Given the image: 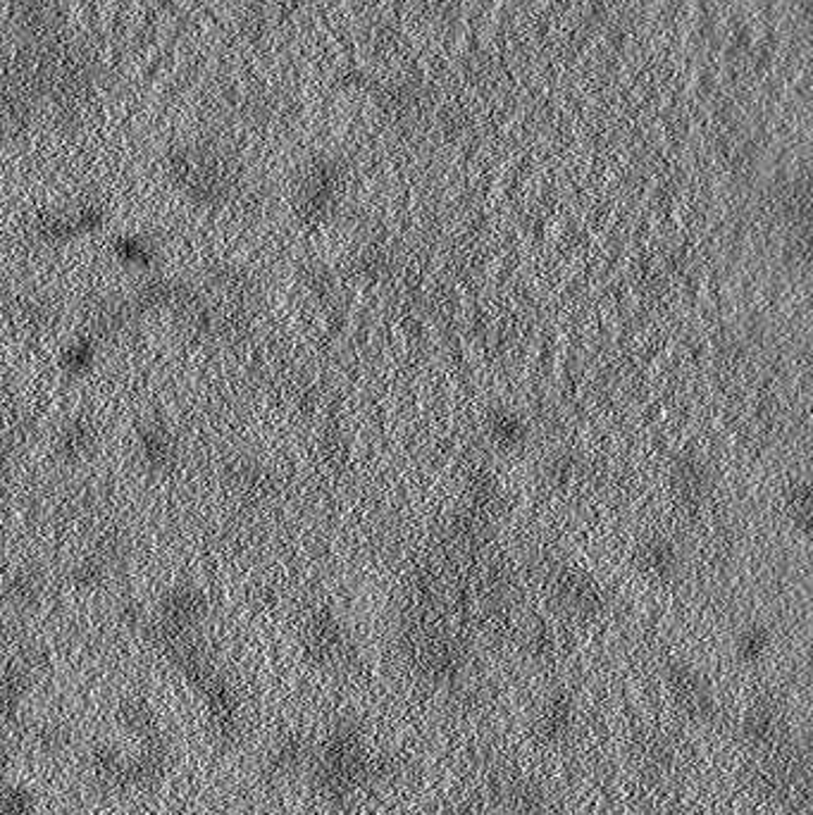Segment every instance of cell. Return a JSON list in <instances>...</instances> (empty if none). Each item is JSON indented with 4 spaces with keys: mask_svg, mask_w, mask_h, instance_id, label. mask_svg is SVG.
<instances>
[{
    "mask_svg": "<svg viewBox=\"0 0 813 815\" xmlns=\"http://www.w3.org/2000/svg\"><path fill=\"white\" fill-rule=\"evenodd\" d=\"M713 484H715L713 468L701 454L685 451L671 463L669 486L677 506H683L687 510L701 508L711 496Z\"/></svg>",
    "mask_w": 813,
    "mask_h": 815,
    "instance_id": "6da1fadb",
    "label": "cell"
},
{
    "mask_svg": "<svg viewBox=\"0 0 813 815\" xmlns=\"http://www.w3.org/2000/svg\"><path fill=\"white\" fill-rule=\"evenodd\" d=\"M554 594L558 603L580 615H594L604 608V589L597 577L582 568H561L554 577Z\"/></svg>",
    "mask_w": 813,
    "mask_h": 815,
    "instance_id": "7a4b0ae2",
    "label": "cell"
},
{
    "mask_svg": "<svg viewBox=\"0 0 813 815\" xmlns=\"http://www.w3.org/2000/svg\"><path fill=\"white\" fill-rule=\"evenodd\" d=\"M339 189L336 167L330 163H315L298 189V211L306 220H322L330 215Z\"/></svg>",
    "mask_w": 813,
    "mask_h": 815,
    "instance_id": "3957f363",
    "label": "cell"
},
{
    "mask_svg": "<svg viewBox=\"0 0 813 815\" xmlns=\"http://www.w3.org/2000/svg\"><path fill=\"white\" fill-rule=\"evenodd\" d=\"M633 563L645 577L653 582H669L679 573L683 553H679L677 544L671 537H665V534H649V537L635 544Z\"/></svg>",
    "mask_w": 813,
    "mask_h": 815,
    "instance_id": "277c9868",
    "label": "cell"
},
{
    "mask_svg": "<svg viewBox=\"0 0 813 815\" xmlns=\"http://www.w3.org/2000/svg\"><path fill=\"white\" fill-rule=\"evenodd\" d=\"M205 613L203 596L193 587H179L163 603V627L173 632H191Z\"/></svg>",
    "mask_w": 813,
    "mask_h": 815,
    "instance_id": "5b68a950",
    "label": "cell"
},
{
    "mask_svg": "<svg viewBox=\"0 0 813 815\" xmlns=\"http://www.w3.org/2000/svg\"><path fill=\"white\" fill-rule=\"evenodd\" d=\"M783 515L806 539L813 527V492L809 477H795L783 492Z\"/></svg>",
    "mask_w": 813,
    "mask_h": 815,
    "instance_id": "8992f818",
    "label": "cell"
},
{
    "mask_svg": "<svg viewBox=\"0 0 813 815\" xmlns=\"http://www.w3.org/2000/svg\"><path fill=\"white\" fill-rule=\"evenodd\" d=\"M487 434L501 451H518L530 436L528 422L516 410H494L487 420Z\"/></svg>",
    "mask_w": 813,
    "mask_h": 815,
    "instance_id": "52a82bcc",
    "label": "cell"
},
{
    "mask_svg": "<svg viewBox=\"0 0 813 815\" xmlns=\"http://www.w3.org/2000/svg\"><path fill=\"white\" fill-rule=\"evenodd\" d=\"M308 644L313 653H318L320 659H334L344 647V632L339 620L332 613L313 615L308 625Z\"/></svg>",
    "mask_w": 813,
    "mask_h": 815,
    "instance_id": "ba28073f",
    "label": "cell"
},
{
    "mask_svg": "<svg viewBox=\"0 0 813 815\" xmlns=\"http://www.w3.org/2000/svg\"><path fill=\"white\" fill-rule=\"evenodd\" d=\"M671 679H673V689L677 699L683 701L685 705H691V709L699 711L703 703L709 701V689L707 685H703V679L697 671H691L689 665L685 663H677L673 665V673H671Z\"/></svg>",
    "mask_w": 813,
    "mask_h": 815,
    "instance_id": "9c48e42d",
    "label": "cell"
},
{
    "mask_svg": "<svg viewBox=\"0 0 813 815\" xmlns=\"http://www.w3.org/2000/svg\"><path fill=\"white\" fill-rule=\"evenodd\" d=\"M141 454L151 466H167L175 458L173 432L163 424H151L141 432Z\"/></svg>",
    "mask_w": 813,
    "mask_h": 815,
    "instance_id": "30bf717a",
    "label": "cell"
},
{
    "mask_svg": "<svg viewBox=\"0 0 813 815\" xmlns=\"http://www.w3.org/2000/svg\"><path fill=\"white\" fill-rule=\"evenodd\" d=\"M3 594L10 603L15 606H31L36 603L41 594V580L34 573H27V570H20V573L10 575L3 584Z\"/></svg>",
    "mask_w": 813,
    "mask_h": 815,
    "instance_id": "8fae6325",
    "label": "cell"
},
{
    "mask_svg": "<svg viewBox=\"0 0 813 815\" xmlns=\"http://www.w3.org/2000/svg\"><path fill=\"white\" fill-rule=\"evenodd\" d=\"M735 647H737V653L742 661H747V663L761 661L771 649V632L766 627H761V625H749V627L739 632Z\"/></svg>",
    "mask_w": 813,
    "mask_h": 815,
    "instance_id": "7c38bea8",
    "label": "cell"
},
{
    "mask_svg": "<svg viewBox=\"0 0 813 815\" xmlns=\"http://www.w3.org/2000/svg\"><path fill=\"white\" fill-rule=\"evenodd\" d=\"M93 442V428L89 422L75 420L60 432V454L65 458H79Z\"/></svg>",
    "mask_w": 813,
    "mask_h": 815,
    "instance_id": "4fadbf2b",
    "label": "cell"
},
{
    "mask_svg": "<svg viewBox=\"0 0 813 815\" xmlns=\"http://www.w3.org/2000/svg\"><path fill=\"white\" fill-rule=\"evenodd\" d=\"M117 253H119V258L131 260V263H149L153 258L151 243L139 239V237L119 239L117 241Z\"/></svg>",
    "mask_w": 813,
    "mask_h": 815,
    "instance_id": "5bb4252c",
    "label": "cell"
},
{
    "mask_svg": "<svg viewBox=\"0 0 813 815\" xmlns=\"http://www.w3.org/2000/svg\"><path fill=\"white\" fill-rule=\"evenodd\" d=\"M719 87H721V72L715 69L711 63H703L699 75H697V95L701 101H711L715 93H719Z\"/></svg>",
    "mask_w": 813,
    "mask_h": 815,
    "instance_id": "9a60e30c",
    "label": "cell"
},
{
    "mask_svg": "<svg viewBox=\"0 0 813 815\" xmlns=\"http://www.w3.org/2000/svg\"><path fill=\"white\" fill-rule=\"evenodd\" d=\"M91 360H93V344H91V342H79V344H75V346H72V348L65 353V358H63L65 368H67V370H75V372H79V370H84V368H89Z\"/></svg>",
    "mask_w": 813,
    "mask_h": 815,
    "instance_id": "2e32d148",
    "label": "cell"
},
{
    "mask_svg": "<svg viewBox=\"0 0 813 815\" xmlns=\"http://www.w3.org/2000/svg\"><path fill=\"white\" fill-rule=\"evenodd\" d=\"M785 89H787V84L778 75H775V72H773V75H768L766 79H761V99L766 103H780L783 95H785Z\"/></svg>",
    "mask_w": 813,
    "mask_h": 815,
    "instance_id": "e0dca14e",
    "label": "cell"
}]
</instances>
